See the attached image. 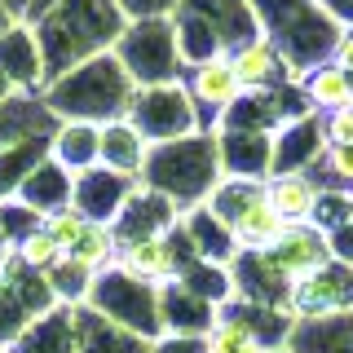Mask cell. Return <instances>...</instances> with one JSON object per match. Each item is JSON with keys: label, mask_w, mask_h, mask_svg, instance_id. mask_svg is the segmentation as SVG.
Here are the masks:
<instances>
[{"label": "cell", "mask_w": 353, "mask_h": 353, "mask_svg": "<svg viewBox=\"0 0 353 353\" xmlns=\"http://www.w3.org/2000/svg\"><path fill=\"white\" fill-rule=\"evenodd\" d=\"M203 345H208V353H270V349H265V340L256 336V331L243 323V318L225 314V309H221L216 327L203 336Z\"/></svg>", "instance_id": "4316f807"}, {"label": "cell", "mask_w": 353, "mask_h": 353, "mask_svg": "<svg viewBox=\"0 0 353 353\" xmlns=\"http://www.w3.org/2000/svg\"><path fill=\"white\" fill-rule=\"evenodd\" d=\"M31 27H36V40H40L44 75L58 80L62 71L115 49V40L128 27V14L115 0H58Z\"/></svg>", "instance_id": "6da1fadb"}, {"label": "cell", "mask_w": 353, "mask_h": 353, "mask_svg": "<svg viewBox=\"0 0 353 353\" xmlns=\"http://www.w3.org/2000/svg\"><path fill=\"white\" fill-rule=\"evenodd\" d=\"M274 172L270 176H283V172H314V163L323 159L327 150V137H323V115L309 110V115H296L287 124L274 128Z\"/></svg>", "instance_id": "5bb4252c"}, {"label": "cell", "mask_w": 353, "mask_h": 353, "mask_svg": "<svg viewBox=\"0 0 353 353\" xmlns=\"http://www.w3.org/2000/svg\"><path fill=\"white\" fill-rule=\"evenodd\" d=\"M185 88H190V97L199 106V128L203 132H216L221 119H225V110L243 97V84H239L230 58H212L203 66H190V71H185Z\"/></svg>", "instance_id": "8fae6325"}, {"label": "cell", "mask_w": 353, "mask_h": 353, "mask_svg": "<svg viewBox=\"0 0 353 353\" xmlns=\"http://www.w3.org/2000/svg\"><path fill=\"white\" fill-rule=\"evenodd\" d=\"M230 66H234V75H239V84H243V93H270V88H287V84H296L292 80V71H287V62L279 58V49H274L265 36L256 40H248V44H239L234 53H225Z\"/></svg>", "instance_id": "e0dca14e"}, {"label": "cell", "mask_w": 353, "mask_h": 353, "mask_svg": "<svg viewBox=\"0 0 353 353\" xmlns=\"http://www.w3.org/2000/svg\"><path fill=\"white\" fill-rule=\"evenodd\" d=\"M301 93H305L309 110H318V115L349 110L353 106V75L340 71L336 62H323V66H314V71L301 80Z\"/></svg>", "instance_id": "603a6c76"}, {"label": "cell", "mask_w": 353, "mask_h": 353, "mask_svg": "<svg viewBox=\"0 0 353 353\" xmlns=\"http://www.w3.org/2000/svg\"><path fill=\"white\" fill-rule=\"evenodd\" d=\"M150 159V141L141 137L128 119H115V124H102V168L128 176V181H141Z\"/></svg>", "instance_id": "7402d4cb"}, {"label": "cell", "mask_w": 353, "mask_h": 353, "mask_svg": "<svg viewBox=\"0 0 353 353\" xmlns=\"http://www.w3.org/2000/svg\"><path fill=\"white\" fill-rule=\"evenodd\" d=\"M331 62L353 75V27H340V40H336V49H331Z\"/></svg>", "instance_id": "836d02e7"}, {"label": "cell", "mask_w": 353, "mask_h": 353, "mask_svg": "<svg viewBox=\"0 0 353 353\" xmlns=\"http://www.w3.org/2000/svg\"><path fill=\"white\" fill-rule=\"evenodd\" d=\"M176 9H190L221 36L225 53H234L239 44L261 36V22L252 14V0H176Z\"/></svg>", "instance_id": "ac0fdd59"}, {"label": "cell", "mask_w": 353, "mask_h": 353, "mask_svg": "<svg viewBox=\"0 0 353 353\" xmlns=\"http://www.w3.org/2000/svg\"><path fill=\"white\" fill-rule=\"evenodd\" d=\"M132 80L128 71L119 66L115 53H97L71 71H62L58 80L44 84L40 102L58 124L75 119V124H115V119H128V106H132Z\"/></svg>", "instance_id": "7a4b0ae2"}, {"label": "cell", "mask_w": 353, "mask_h": 353, "mask_svg": "<svg viewBox=\"0 0 353 353\" xmlns=\"http://www.w3.org/2000/svg\"><path fill=\"white\" fill-rule=\"evenodd\" d=\"M5 9H9L14 18H22V22H27V0H5Z\"/></svg>", "instance_id": "f35d334b"}, {"label": "cell", "mask_w": 353, "mask_h": 353, "mask_svg": "<svg viewBox=\"0 0 353 353\" xmlns=\"http://www.w3.org/2000/svg\"><path fill=\"white\" fill-rule=\"evenodd\" d=\"M128 124L150 141V146H168V141H181L199 128V106L190 97L185 80L176 84H154V88H137L128 106Z\"/></svg>", "instance_id": "ba28073f"}, {"label": "cell", "mask_w": 353, "mask_h": 353, "mask_svg": "<svg viewBox=\"0 0 353 353\" xmlns=\"http://www.w3.org/2000/svg\"><path fill=\"white\" fill-rule=\"evenodd\" d=\"M137 185H141V181H128V176H119V172H110V168H102V163H97V168H88V172L75 176V199H71V208H75L84 221L110 225Z\"/></svg>", "instance_id": "9a60e30c"}, {"label": "cell", "mask_w": 353, "mask_h": 353, "mask_svg": "<svg viewBox=\"0 0 353 353\" xmlns=\"http://www.w3.org/2000/svg\"><path fill=\"white\" fill-rule=\"evenodd\" d=\"M314 176L323 190H336V194H353V146H327L323 159L314 163Z\"/></svg>", "instance_id": "83f0119b"}, {"label": "cell", "mask_w": 353, "mask_h": 353, "mask_svg": "<svg viewBox=\"0 0 353 353\" xmlns=\"http://www.w3.org/2000/svg\"><path fill=\"white\" fill-rule=\"evenodd\" d=\"M49 159L62 163L71 176L97 168V163H102V128L97 124H75V119L58 124L53 137H49Z\"/></svg>", "instance_id": "44dd1931"}, {"label": "cell", "mask_w": 353, "mask_h": 353, "mask_svg": "<svg viewBox=\"0 0 353 353\" xmlns=\"http://www.w3.org/2000/svg\"><path fill=\"white\" fill-rule=\"evenodd\" d=\"M14 256H18L22 270H31V274H49L53 265H58V261L66 256V252H62V248H58V243H53L49 234H44V225H40V230H31V234H27V239H22L18 248H14Z\"/></svg>", "instance_id": "f1b7e54d"}, {"label": "cell", "mask_w": 353, "mask_h": 353, "mask_svg": "<svg viewBox=\"0 0 353 353\" xmlns=\"http://www.w3.org/2000/svg\"><path fill=\"white\" fill-rule=\"evenodd\" d=\"M292 353H353V314L327 323H301L292 331Z\"/></svg>", "instance_id": "d4e9b609"}, {"label": "cell", "mask_w": 353, "mask_h": 353, "mask_svg": "<svg viewBox=\"0 0 353 353\" xmlns=\"http://www.w3.org/2000/svg\"><path fill=\"white\" fill-rule=\"evenodd\" d=\"M323 137H327V146H353V106L323 115Z\"/></svg>", "instance_id": "4dcf8cb0"}, {"label": "cell", "mask_w": 353, "mask_h": 353, "mask_svg": "<svg viewBox=\"0 0 353 353\" xmlns=\"http://www.w3.org/2000/svg\"><path fill=\"white\" fill-rule=\"evenodd\" d=\"M14 97H18V93H14V84H9L5 75H0V106H9V102H14Z\"/></svg>", "instance_id": "8d00e7d4"}, {"label": "cell", "mask_w": 353, "mask_h": 353, "mask_svg": "<svg viewBox=\"0 0 353 353\" xmlns=\"http://www.w3.org/2000/svg\"><path fill=\"white\" fill-rule=\"evenodd\" d=\"M80 270H88L97 279V274H106L110 265L119 261V243H115V230L110 225H97V221H88L84 225V234H80V243H75L71 252H66Z\"/></svg>", "instance_id": "484cf974"}, {"label": "cell", "mask_w": 353, "mask_h": 353, "mask_svg": "<svg viewBox=\"0 0 353 353\" xmlns=\"http://www.w3.org/2000/svg\"><path fill=\"white\" fill-rule=\"evenodd\" d=\"M53 5H58V0H27V22H36L40 14H49Z\"/></svg>", "instance_id": "d590c367"}, {"label": "cell", "mask_w": 353, "mask_h": 353, "mask_svg": "<svg viewBox=\"0 0 353 353\" xmlns=\"http://www.w3.org/2000/svg\"><path fill=\"white\" fill-rule=\"evenodd\" d=\"M119 58V66L128 71L132 88H154V84H176L185 80V62L176 49V27L172 14H154V18H132L124 27V36L110 49Z\"/></svg>", "instance_id": "5b68a950"}, {"label": "cell", "mask_w": 353, "mask_h": 353, "mask_svg": "<svg viewBox=\"0 0 353 353\" xmlns=\"http://www.w3.org/2000/svg\"><path fill=\"white\" fill-rule=\"evenodd\" d=\"M14 22H22V18H14V14H9V9H5V0H0V36H5V31L14 27Z\"/></svg>", "instance_id": "74e56055"}, {"label": "cell", "mask_w": 353, "mask_h": 353, "mask_svg": "<svg viewBox=\"0 0 353 353\" xmlns=\"http://www.w3.org/2000/svg\"><path fill=\"white\" fill-rule=\"evenodd\" d=\"M84 225L88 221L75 212V208H62V212H53V216H44V234H49L53 243H58L62 252H71L75 243H80V234H84Z\"/></svg>", "instance_id": "f546056e"}, {"label": "cell", "mask_w": 353, "mask_h": 353, "mask_svg": "<svg viewBox=\"0 0 353 353\" xmlns=\"http://www.w3.org/2000/svg\"><path fill=\"white\" fill-rule=\"evenodd\" d=\"M252 14L261 22V36L279 49L296 84L314 66L331 62L340 27L318 9V0H252Z\"/></svg>", "instance_id": "3957f363"}, {"label": "cell", "mask_w": 353, "mask_h": 353, "mask_svg": "<svg viewBox=\"0 0 353 353\" xmlns=\"http://www.w3.org/2000/svg\"><path fill=\"white\" fill-rule=\"evenodd\" d=\"M261 256H265V265H270V270L287 283V292H292V287L301 283L305 274L323 270V265L331 261V239H327L318 225H287L283 239L274 243V248H265Z\"/></svg>", "instance_id": "30bf717a"}, {"label": "cell", "mask_w": 353, "mask_h": 353, "mask_svg": "<svg viewBox=\"0 0 353 353\" xmlns=\"http://www.w3.org/2000/svg\"><path fill=\"white\" fill-rule=\"evenodd\" d=\"M265 199H270V208L287 225H309L318 212V199H323V185L309 172H283L265 181Z\"/></svg>", "instance_id": "ffe728a7"}, {"label": "cell", "mask_w": 353, "mask_h": 353, "mask_svg": "<svg viewBox=\"0 0 353 353\" xmlns=\"http://www.w3.org/2000/svg\"><path fill=\"white\" fill-rule=\"evenodd\" d=\"M150 353H208L203 336H159L150 340Z\"/></svg>", "instance_id": "1f68e13d"}, {"label": "cell", "mask_w": 353, "mask_h": 353, "mask_svg": "<svg viewBox=\"0 0 353 353\" xmlns=\"http://www.w3.org/2000/svg\"><path fill=\"white\" fill-rule=\"evenodd\" d=\"M221 181H225V172H221L216 132H190V137L168 141V146H150L146 172H141V185L172 199L181 212L203 208Z\"/></svg>", "instance_id": "277c9868"}, {"label": "cell", "mask_w": 353, "mask_h": 353, "mask_svg": "<svg viewBox=\"0 0 353 353\" xmlns=\"http://www.w3.org/2000/svg\"><path fill=\"white\" fill-rule=\"evenodd\" d=\"M287 314H292L296 327L353 314V265L340 261V256H331L323 270L305 274V279L287 292Z\"/></svg>", "instance_id": "9c48e42d"}, {"label": "cell", "mask_w": 353, "mask_h": 353, "mask_svg": "<svg viewBox=\"0 0 353 353\" xmlns=\"http://www.w3.org/2000/svg\"><path fill=\"white\" fill-rule=\"evenodd\" d=\"M9 252H14V248H9V239H5V230H0V265H5V261H9Z\"/></svg>", "instance_id": "ab89813d"}, {"label": "cell", "mask_w": 353, "mask_h": 353, "mask_svg": "<svg viewBox=\"0 0 353 353\" xmlns=\"http://www.w3.org/2000/svg\"><path fill=\"white\" fill-rule=\"evenodd\" d=\"M208 208H212V216L230 230V239H234L239 252H265V248H274L287 230V221L274 212L270 199H265V181H234V176H225L212 190V199H208Z\"/></svg>", "instance_id": "8992f818"}, {"label": "cell", "mask_w": 353, "mask_h": 353, "mask_svg": "<svg viewBox=\"0 0 353 353\" xmlns=\"http://www.w3.org/2000/svg\"><path fill=\"white\" fill-rule=\"evenodd\" d=\"M216 150H221V172L225 176H234V181H270V172H274L270 132L221 128L216 132Z\"/></svg>", "instance_id": "2e32d148"}, {"label": "cell", "mask_w": 353, "mask_h": 353, "mask_svg": "<svg viewBox=\"0 0 353 353\" xmlns=\"http://www.w3.org/2000/svg\"><path fill=\"white\" fill-rule=\"evenodd\" d=\"M88 309H97L102 318H110L115 327L132 331L141 340H159L163 323H159V287L132 279L119 265H110L106 274L93 279V292H88Z\"/></svg>", "instance_id": "52a82bcc"}, {"label": "cell", "mask_w": 353, "mask_h": 353, "mask_svg": "<svg viewBox=\"0 0 353 353\" xmlns=\"http://www.w3.org/2000/svg\"><path fill=\"white\" fill-rule=\"evenodd\" d=\"M172 27H176V49H181L185 71H190V66L212 62V58H225V44H221V36L199 14H190V9H172Z\"/></svg>", "instance_id": "cb8c5ba5"}, {"label": "cell", "mask_w": 353, "mask_h": 353, "mask_svg": "<svg viewBox=\"0 0 353 353\" xmlns=\"http://www.w3.org/2000/svg\"><path fill=\"white\" fill-rule=\"evenodd\" d=\"M279 353H292V349H279Z\"/></svg>", "instance_id": "60d3db41"}, {"label": "cell", "mask_w": 353, "mask_h": 353, "mask_svg": "<svg viewBox=\"0 0 353 353\" xmlns=\"http://www.w3.org/2000/svg\"><path fill=\"white\" fill-rule=\"evenodd\" d=\"M0 75L14 84L18 97H40L49 75H44V58H40V40L31 22H14L0 36Z\"/></svg>", "instance_id": "4fadbf2b"}, {"label": "cell", "mask_w": 353, "mask_h": 353, "mask_svg": "<svg viewBox=\"0 0 353 353\" xmlns=\"http://www.w3.org/2000/svg\"><path fill=\"white\" fill-rule=\"evenodd\" d=\"M14 199H18V203H27L31 212L44 221V216L62 212V208H71V199H75V176L66 172L62 163L44 159L40 168H31V176L14 190Z\"/></svg>", "instance_id": "d6986e66"}, {"label": "cell", "mask_w": 353, "mask_h": 353, "mask_svg": "<svg viewBox=\"0 0 353 353\" xmlns=\"http://www.w3.org/2000/svg\"><path fill=\"white\" fill-rule=\"evenodd\" d=\"M176 221H181V208H176L172 199H163L159 190H150V185H137V190L128 194V203L119 208V216L110 221V230H115V243L124 248V243L168 234Z\"/></svg>", "instance_id": "7c38bea8"}, {"label": "cell", "mask_w": 353, "mask_h": 353, "mask_svg": "<svg viewBox=\"0 0 353 353\" xmlns=\"http://www.w3.org/2000/svg\"><path fill=\"white\" fill-rule=\"evenodd\" d=\"M119 9L128 14V22L132 18H154V14H172L176 9V0H115Z\"/></svg>", "instance_id": "d6a6232c"}, {"label": "cell", "mask_w": 353, "mask_h": 353, "mask_svg": "<svg viewBox=\"0 0 353 353\" xmlns=\"http://www.w3.org/2000/svg\"><path fill=\"white\" fill-rule=\"evenodd\" d=\"M318 9H323L336 27H353V0H318Z\"/></svg>", "instance_id": "e575fe53"}]
</instances>
